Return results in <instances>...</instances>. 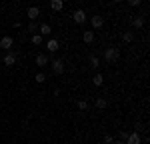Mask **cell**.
<instances>
[{
    "mask_svg": "<svg viewBox=\"0 0 150 144\" xmlns=\"http://www.w3.org/2000/svg\"><path fill=\"white\" fill-rule=\"evenodd\" d=\"M120 56V52H118V48H108L106 52H104V58L108 60V62H116Z\"/></svg>",
    "mask_w": 150,
    "mask_h": 144,
    "instance_id": "1",
    "label": "cell"
},
{
    "mask_svg": "<svg viewBox=\"0 0 150 144\" xmlns=\"http://www.w3.org/2000/svg\"><path fill=\"white\" fill-rule=\"evenodd\" d=\"M74 22L76 24H84L86 22V12L84 10H76L74 12Z\"/></svg>",
    "mask_w": 150,
    "mask_h": 144,
    "instance_id": "2",
    "label": "cell"
},
{
    "mask_svg": "<svg viewBox=\"0 0 150 144\" xmlns=\"http://www.w3.org/2000/svg\"><path fill=\"white\" fill-rule=\"evenodd\" d=\"M52 70L56 74H62L64 72V62L62 60H52Z\"/></svg>",
    "mask_w": 150,
    "mask_h": 144,
    "instance_id": "3",
    "label": "cell"
},
{
    "mask_svg": "<svg viewBox=\"0 0 150 144\" xmlns=\"http://www.w3.org/2000/svg\"><path fill=\"white\" fill-rule=\"evenodd\" d=\"M126 142L128 144H140V134H138V132H128Z\"/></svg>",
    "mask_w": 150,
    "mask_h": 144,
    "instance_id": "4",
    "label": "cell"
},
{
    "mask_svg": "<svg viewBox=\"0 0 150 144\" xmlns=\"http://www.w3.org/2000/svg\"><path fill=\"white\" fill-rule=\"evenodd\" d=\"M90 24H92L94 28H102V24H104V18L100 16V14H96V16H92V18H90Z\"/></svg>",
    "mask_w": 150,
    "mask_h": 144,
    "instance_id": "5",
    "label": "cell"
},
{
    "mask_svg": "<svg viewBox=\"0 0 150 144\" xmlns=\"http://www.w3.org/2000/svg\"><path fill=\"white\" fill-rule=\"evenodd\" d=\"M12 44H14V40H12L10 36H4V38L0 40V46L4 48V50H10V48H12Z\"/></svg>",
    "mask_w": 150,
    "mask_h": 144,
    "instance_id": "6",
    "label": "cell"
},
{
    "mask_svg": "<svg viewBox=\"0 0 150 144\" xmlns=\"http://www.w3.org/2000/svg\"><path fill=\"white\" fill-rule=\"evenodd\" d=\"M38 16H40V8H38V6H30V8H28V18H30V20H36Z\"/></svg>",
    "mask_w": 150,
    "mask_h": 144,
    "instance_id": "7",
    "label": "cell"
},
{
    "mask_svg": "<svg viewBox=\"0 0 150 144\" xmlns=\"http://www.w3.org/2000/svg\"><path fill=\"white\" fill-rule=\"evenodd\" d=\"M50 8L56 10V12H60L62 8H64V2H62V0H50Z\"/></svg>",
    "mask_w": 150,
    "mask_h": 144,
    "instance_id": "8",
    "label": "cell"
},
{
    "mask_svg": "<svg viewBox=\"0 0 150 144\" xmlns=\"http://www.w3.org/2000/svg\"><path fill=\"white\" fill-rule=\"evenodd\" d=\"M14 62H16V54H14V52H8V54L4 56V64H6V66H12Z\"/></svg>",
    "mask_w": 150,
    "mask_h": 144,
    "instance_id": "9",
    "label": "cell"
},
{
    "mask_svg": "<svg viewBox=\"0 0 150 144\" xmlns=\"http://www.w3.org/2000/svg\"><path fill=\"white\" fill-rule=\"evenodd\" d=\"M48 60L50 58H48L46 54H38V56H36V64H38V66H46Z\"/></svg>",
    "mask_w": 150,
    "mask_h": 144,
    "instance_id": "10",
    "label": "cell"
},
{
    "mask_svg": "<svg viewBox=\"0 0 150 144\" xmlns=\"http://www.w3.org/2000/svg\"><path fill=\"white\" fill-rule=\"evenodd\" d=\"M38 30H40V36H48L50 32H52V26H50V24H42Z\"/></svg>",
    "mask_w": 150,
    "mask_h": 144,
    "instance_id": "11",
    "label": "cell"
},
{
    "mask_svg": "<svg viewBox=\"0 0 150 144\" xmlns=\"http://www.w3.org/2000/svg\"><path fill=\"white\" fill-rule=\"evenodd\" d=\"M46 48H48V52H56L58 50V40H48Z\"/></svg>",
    "mask_w": 150,
    "mask_h": 144,
    "instance_id": "12",
    "label": "cell"
},
{
    "mask_svg": "<svg viewBox=\"0 0 150 144\" xmlns=\"http://www.w3.org/2000/svg\"><path fill=\"white\" fill-rule=\"evenodd\" d=\"M82 38H84V42H86V44H90V42H94V32H90V30H88V32H84V36H82Z\"/></svg>",
    "mask_w": 150,
    "mask_h": 144,
    "instance_id": "13",
    "label": "cell"
},
{
    "mask_svg": "<svg viewBox=\"0 0 150 144\" xmlns=\"http://www.w3.org/2000/svg\"><path fill=\"white\" fill-rule=\"evenodd\" d=\"M30 42H32L34 46H40V44H42V36H40V34H32Z\"/></svg>",
    "mask_w": 150,
    "mask_h": 144,
    "instance_id": "14",
    "label": "cell"
},
{
    "mask_svg": "<svg viewBox=\"0 0 150 144\" xmlns=\"http://www.w3.org/2000/svg\"><path fill=\"white\" fill-rule=\"evenodd\" d=\"M102 82H104L102 74H94V78H92V84H94V86H102Z\"/></svg>",
    "mask_w": 150,
    "mask_h": 144,
    "instance_id": "15",
    "label": "cell"
},
{
    "mask_svg": "<svg viewBox=\"0 0 150 144\" xmlns=\"http://www.w3.org/2000/svg\"><path fill=\"white\" fill-rule=\"evenodd\" d=\"M94 106H96V108H106V106H108V102H106L104 98H98V100L94 102Z\"/></svg>",
    "mask_w": 150,
    "mask_h": 144,
    "instance_id": "16",
    "label": "cell"
},
{
    "mask_svg": "<svg viewBox=\"0 0 150 144\" xmlns=\"http://www.w3.org/2000/svg\"><path fill=\"white\" fill-rule=\"evenodd\" d=\"M122 40H124L126 44H130V42L134 40V36H132V32H124V34H122Z\"/></svg>",
    "mask_w": 150,
    "mask_h": 144,
    "instance_id": "17",
    "label": "cell"
},
{
    "mask_svg": "<svg viewBox=\"0 0 150 144\" xmlns=\"http://www.w3.org/2000/svg\"><path fill=\"white\" fill-rule=\"evenodd\" d=\"M132 24H134V28H142V26H144V18H134V20H132Z\"/></svg>",
    "mask_w": 150,
    "mask_h": 144,
    "instance_id": "18",
    "label": "cell"
},
{
    "mask_svg": "<svg viewBox=\"0 0 150 144\" xmlns=\"http://www.w3.org/2000/svg\"><path fill=\"white\" fill-rule=\"evenodd\" d=\"M98 64H100V60L96 58V56H90V66L92 68H98Z\"/></svg>",
    "mask_w": 150,
    "mask_h": 144,
    "instance_id": "19",
    "label": "cell"
},
{
    "mask_svg": "<svg viewBox=\"0 0 150 144\" xmlns=\"http://www.w3.org/2000/svg\"><path fill=\"white\" fill-rule=\"evenodd\" d=\"M44 80H46V76H44V72H38V74H36V82H44Z\"/></svg>",
    "mask_w": 150,
    "mask_h": 144,
    "instance_id": "20",
    "label": "cell"
},
{
    "mask_svg": "<svg viewBox=\"0 0 150 144\" xmlns=\"http://www.w3.org/2000/svg\"><path fill=\"white\" fill-rule=\"evenodd\" d=\"M76 104H78V108H80V110H86V108H88V102H86V100H78Z\"/></svg>",
    "mask_w": 150,
    "mask_h": 144,
    "instance_id": "21",
    "label": "cell"
},
{
    "mask_svg": "<svg viewBox=\"0 0 150 144\" xmlns=\"http://www.w3.org/2000/svg\"><path fill=\"white\" fill-rule=\"evenodd\" d=\"M28 30L36 34V30H38V24H36V22H30V24H28Z\"/></svg>",
    "mask_w": 150,
    "mask_h": 144,
    "instance_id": "22",
    "label": "cell"
},
{
    "mask_svg": "<svg viewBox=\"0 0 150 144\" xmlns=\"http://www.w3.org/2000/svg\"><path fill=\"white\" fill-rule=\"evenodd\" d=\"M104 142H106V144H112V142H114V138H112V136H108V134H106V136H104Z\"/></svg>",
    "mask_w": 150,
    "mask_h": 144,
    "instance_id": "23",
    "label": "cell"
},
{
    "mask_svg": "<svg viewBox=\"0 0 150 144\" xmlns=\"http://www.w3.org/2000/svg\"><path fill=\"white\" fill-rule=\"evenodd\" d=\"M128 4H130V6H138L140 0H128Z\"/></svg>",
    "mask_w": 150,
    "mask_h": 144,
    "instance_id": "24",
    "label": "cell"
},
{
    "mask_svg": "<svg viewBox=\"0 0 150 144\" xmlns=\"http://www.w3.org/2000/svg\"><path fill=\"white\" fill-rule=\"evenodd\" d=\"M128 138V132H120V140H126Z\"/></svg>",
    "mask_w": 150,
    "mask_h": 144,
    "instance_id": "25",
    "label": "cell"
},
{
    "mask_svg": "<svg viewBox=\"0 0 150 144\" xmlns=\"http://www.w3.org/2000/svg\"><path fill=\"white\" fill-rule=\"evenodd\" d=\"M112 144H124V142H122V140H114Z\"/></svg>",
    "mask_w": 150,
    "mask_h": 144,
    "instance_id": "26",
    "label": "cell"
},
{
    "mask_svg": "<svg viewBox=\"0 0 150 144\" xmlns=\"http://www.w3.org/2000/svg\"><path fill=\"white\" fill-rule=\"evenodd\" d=\"M114 2H122V0H114Z\"/></svg>",
    "mask_w": 150,
    "mask_h": 144,
    "instance_id": "27",
    "label": "cell"
},
{
    "mask_svg": "<svg viewBox=\"0 0 150 144\" xmlns=\"http://www.w3.org/2000/svg\"><path fill=\"white\" fill-rule=\"evenodd\" d=\"M0 76H2V74H0Z\"/></svg>",
    "mask_w": 150,
    "mask_h": 144,
    "instance_id": "28",
    "label": "cell"
}]
</instances>
